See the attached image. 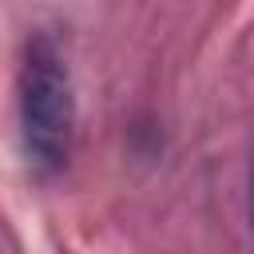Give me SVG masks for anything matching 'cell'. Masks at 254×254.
I'll use <instances>...</instances> for the list:
<instances>
[{"label":"cell","instance_id":"6da1fadb","mask_svg":"<svg viewBox=\"0 0 254 254\" xmlns=\"http://www.w3.org/2000/svg\"><path fill=\"white\" fill-rule=\"evenodd\" d=\"M75 131V95L64 56L52 40H32L20 67V135L36 167L56 171L71 151Z\"/></svg>","mask_w":254,"mask_h":254},{"label":"cell","instance_id":"7a4b0ae2","mask_svg":"<svg viewBox=\"0 0 254 254\" xmlns=\"http://www.w3.org/2000/svg\"><path fill=\"white\" fill-rule=\"evenodd\" d=\"M250 226H254V175H250Z\"/></svg>","mask_w":254,"mask_h":254}]
</instances>
